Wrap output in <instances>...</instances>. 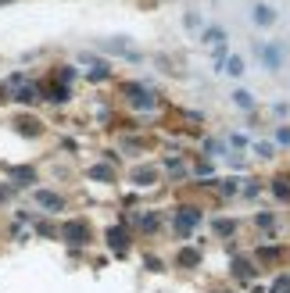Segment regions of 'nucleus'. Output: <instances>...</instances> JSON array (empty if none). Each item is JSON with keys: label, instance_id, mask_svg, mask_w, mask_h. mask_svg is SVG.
<instances>
[{"label": "nucleus", "instance_id": "1", "mask_svg": "<svg viewBox=\"0 0 290 293\" xmlns=\"http://www.w3.org/2000/svg\"><path fill=\"white\" fill-rule=\"evenodd\" d=\"M258 50H262V57H265L269 68H279L283 65V50H276V47H258Z\"/></svg>", "mask_w": 290, "mask_h": 293}, {"label": "nucleus", "instance_id": "2", "mask_svg": "<svg viewBox=\"0 0 290 293\" xmlns=\"http://www.w3.org/2000/svg\"><path fill=\"white\" fill-rule=\"evenodd\" d=\"M255 22H258V25H272V22H276V11L265 8V4H258V8H255Z\"/></svg>", "mask_w": 290, "mask_h": 293}, {"label": "nucleus", "instance_id": "3", "mask_svg": "<svg viewBox=\"0 0 290 293\" xmlns=\"http://www.w3.org/2000/svg\"><path fill=\"white\" fill-rule=\"evenodd\" d=\"M233 100H236V107H251V104H255V97L247 93V90H236V93H233Z\"/></svg>", "mask_w": 290, "mask_h": 293}, {"label": "nucleus", "instance_id": "4", "mask_svg": "<svg viewBox=\"0 0 290 293\" xmlns=\"http://www.w3.org/2000/svg\"><path fill=\"white\" fill-rule=\"evenodd\" d=\"M229 72H233V75H244V61L233 57V61H229Z\"/></svg>", "mask_w": 290, "mask_h": 293}, {"label": "nucleus", "instance_id": "5", "mask_svg": "<svg viewBox=\"0 0 290 293\" xmlns=\"http://www.w3.org/2000/svg\"><path fill=\"white\" fill-rule=\"evenodd\" d=\"M39 204H47V207H58V197H51V193H39Z\"/></svg>", "mask_w": 290, "mask_h": 293}]
</instances>
